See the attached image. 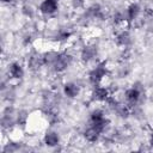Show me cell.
Masks as SVG:
<instances>
[{
	"instance_id": "7",
	"label": "cell",
	"mask_w": 153,
	"mask_h": 153,
	"mask_svg": "<svg viewBox=\"0 0 153 153\" xmlns=\"http://www.w3.org/2000/svg\"><path fill=\"white\" fill-rule=\"evenodd\" d=\"M110 97L109 88L102 85H96L92 91V99L96 102H105Z\"/></svg>"
},
{
	"instance_id": "2",
	"label": "cell",
	"mask_w": 153,
	"mask_h": 153,
	"mask_svg": "<svg viewBox=\"0 0 153 153\" xmlns=\"http://www.w3.org/2000/svg\"><path fill=\"white\" fill-rule=\"evenodd\" d=\"M108 75V67L105 62H98L88 73V81L96 86V85H100V82L103 81V79Z\"/></svg>"
},
{
	"instance_id": "8",
	"label": "cell",
	"mask_w": 153,
	"mask_h": 153,
	"mask_svg": "<svg viewBox=\"0 0 153 153\" xmlns=\"http://www.w3.org/2000/svg\"><path fill=\"white\" fill-rule=\"evenodd\" d=\"M102 133H103V131L99 130L98 128H96L94 126L88 124V126L86 127V129L84 130V137H85V140L88 141V142H96V141L99 140Z\"/></svg>"
},
{
	"instance_id": "18",
	"label": "cell",
	"mask_w": 153,
	"mask_h": 153,
	"mask_svg": "<svg viewBox=\"0 0 153 153\" xmlns=\"http://www.w3.org/2000/svg\"><path fill=\"white\" fill-rule=\"evenodd\" d=\"M71 4L73 8H82L85 6V0H71Z\"/></svg>"
},
{
	"instance_id": "15",
	"label": "cell",
	"mask_w": 153,
	"mask_h": 153,
	"mask_svg": "<svg viewBox=\"0 0 153 153\" xmlns=\"http://www.w3.org/2000/svg\"><path fill=\"white\" fill-rule=\"evenodd\" d=\"M43 141L48 147H55L60 143V135H59V133H56L54 130L47 131L43 137Z\"/></svg>"
},
{
	"instance_id": "10",
	"label": "cell",
	"mask_w": 153,
	"mask_h": 153,
	"mask_svg": "<svg viewBox=\"0 0 153 153\" xmlns=\"http://www.w3.org/2000/svg\"><path fill=\"white\" fill-rule=\"evenodd\" d=\"M80 93V86L76 82L69 81L63 85V94L67 98H76Z\"/></svg>"
},
{
	"instance_id": "11",
	"label": "cell",
	"mask_w": 153,
	"mask_h": 153,
	"mask_svg": "<svg viewBox=\"0 0 153 153\" xmlns=\"http://www.w3.org/2000/svg\"><path fill=\"white\" fill-rule=\"evenodd\" d=\"M42 66H44L43 54H32V55L29 57V61H27V67H29V69L36 72V71H38Z\"/></svg>"
},
{
	"instance_id": "1",
	"label": "cell",
	"mask_w": 153,
	"mask_h": 153,
	"mask_svg": "<svg viewBox=\"0 0 153 153\" xmlns=\"http://www.w3.org/2000/svg\"><path fill=\"white\" fill-rule=\"evenodd\" d=\"M142 92H143V86H142L140 82L133 84V86L129 87L128 90H126V92H124L126 104H127L130 109L136 108V106L139 105V102L141 100Z\"/></svg>"
},
{
	"instance_id": "16",
	"label": "cell",
	"mask_w": 153,
	"mask_h": 153,
	"mask_svg": "<svg viewBox=\"0 0 153 153\" xmlns=\"http://www.w3.org/2000/svg\"><path fill=\"white\" fill-rule=\"evenodd\" d=\"M57 54H59V51H56V50H48V51H45V53L43 54L44 66H49V67H51V65L54 63V61H55Z\"/></svg>"
},
{
	"instance_id": "12",
	"label": "cell",
	"mask_w": 153,
	"mask_h": 153,
	"mask_svg": "<svg viewBox=\"0 0 153 153\" xmlns=\"http://www.w3.org/2000/svg\"><path fill=\"white\" fill-rule=\"evenodd\" d=\"M8 75L11 79L19 80L24 76V68L19 62H12L8 66Z\"/></svg>"
},
{
	"instance_id": "3",
	"label": "cell",
	"mask_w": 153,
	"mask_h": 153,
	"mask_svg": "<svg viewBox=\"0 0 153 153\" xmlns=\"http://www.w3.org/2000/svg\"><path fill=\"white\" fill-rule=\"evenodd\" d=\"M72 61H73V59H72V56H71L68 53H66V51H60V53L57 54V56H56L54 63L51 65V68H53V71H54L55 73H62V72H65V71L71 66Z\"/></svg>"
},
{
	"instance_id": "5",
	"label": "cell",
	"mask_w": 153,
	"mask_h": 153,
	"mask_svg": "<svg viewBox=\"0 0 153 153\" xmlns=\"http://www.w3.org/2000/svg\"><path fill=\"white\" fill-rule=\"evenodd\" d=\"M59 10V0H42L38 6V11L42 14L51 16Z\"/></svg>"
},
{
	"instance_id": "9",
	"label": "cell",
	"mask_w": 153,
	"mask_h": 153,
	"mask_svg": "<svg viewBox=\"0 0 153 153\" xmlns=\"http://www.w3.org/2000/svg\"><path fill=\"white\" fill-rule=\"evenodd\" d=\"M141 13V6L137 2H131L126 10V19L127 22H134Z\"/></svg>"
},
{
	"instance_id": "4",
	"label": "cell",
	"mask_w": 153,
	"mask_h": 153,
	"mask_svg": "<svg viewBox=\"0 0 153 153\" xmlns=\"http://www.w3.org/2000/svg\"><path fill=\"white\" fill-rule=\"evenodd\" d=\"M88 124H92V126H94L96 128H98L99 130L104 131V130L108 128L109 120L105 117L104 111H103L102 109H96V110H93V111L91 112V115H90Z\"/></svg>"
},
{
	"instance_id": "13",
	"label": "cell",
	"mask_w": 153,
	"mask_h": 153,
	"mask_svg": "<svg viewBox=\"0 0 153 153\" xmlns=\"http://www.w3.org/2000/svg\"><path fill=\"white\" fill-rule=\"evenodd\" d=\"M115 39H116V44L122 48H127L131 44V36L128 30H122L121 32H118Z\"/></svg>"
},
{
	"instance_id": "14",
	"label": "cell",
	"mask_w": 153,
	"mask_h": 153,
	"mask_svg": "<svg viewBox=\"0 0 153 153\" xmlns=\"http://www.w3.org/2000/svg\"><path fill=\"white\" fill-rule=\"evenodd\" d=\"M85 14L90 18H93V19H103L104 18V13H103V7L98 4H93L92 6H90Z\"/></svg>"
},
{
	"instance_id": "19",
	"label": "cell",
	"mask_w": 153,
	"mask_h": 153,
	"mask_svg": "<svg viewBox=\"0 0 153 153\" xmlns=\"http://www.w3.org/2000/svg\"><path fill=\"white\" fill-rule=\"evenodd\" d=\"M148 141H149V145L153 147V131L149 134V139H148Z\"/></svg>"
},
{
	"instance_id": "20",
	"label": "cell",
	"mask_w": 153,
	"mask_h": 153,
	"mask_svg": "<svg viewBox=\"0 0 153 153\" xmlns=\"http://www.w3.org/2000/svg\"><path fill=\"white\" fill-rule=\"evenodd\" d=\"M1 1H2L4 4H10V2H12L13 0H1Z\"/></svg>"
},
{
	"instance_id": "17",
	"label": "cell",
	"mask_w": 153,
	"mask_h": 153,
	"mask_svg": "<svg viewBox=\"0 0 153 153\" xmlns=\"http://www.w3.org/2000/svg\"><path fill=\"white\" fill-rule=\"evenodd\" d=\"M69 37H71V32L69 31H67V30H60L55 35V41H57V42H65Z\"/></svg>"
},
{
	"instance_id": "6",
	"label": "cell",
	"mask_w": 153,
	"mask_h": 153,
	"mask_svg": "<svg viewBox=\"0 0 153 153\" xmlns=\"http://www.w3.org/2000/svg\"><path fill=\"white\" fill-rule=\"evenodd\" d=\"M97 47L93 45V44H87V45H84L81 51H80V57L84 62H91L92 60H94L97 57Z\"/></svg>"
}]
</instances>
